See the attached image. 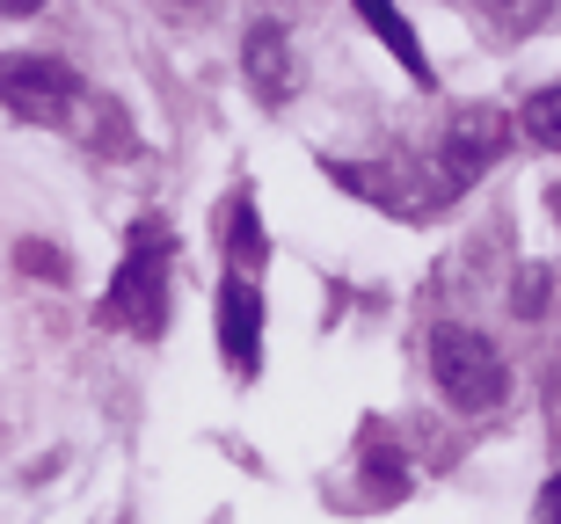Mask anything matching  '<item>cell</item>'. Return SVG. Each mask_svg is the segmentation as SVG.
<instances>
[{
    "mask_svg": "<svg viewBox=\"0 0 561 524\" xmlns=\"http://www.w3.org/2000/svg\"><path fill=\"white\" fill-rule=\"evenodd\" d=\"M431 379H437V394L453 400L459 416H489V408L511 394L503 350L481 336V328H467V321H437L431 328Z\"/></svg>",
    "mask_w": 561,
    "mask_h": 524,
    "instance_id": "6da1fadb",
    "label": "cell"
},
{
    "mask_svg": "<svg viewBox=\"0 0 561 524\" xmlns=\"http://www.w3.org/2000/svg\"><path fill=\"white\" fill-rule=\"evenodd\" d=\"M168 255H175V241H168V226L146 211L139 226H131V241H125L117 277H110L103 314L117 321V328H131V336H161L168 328Z\"/></svg>",
    "mask_w": 561,
    "mask_h": 524,
    "instance_id": "7a4b0ae2",
    "label": "cell"
},
{
    "mask_svg": "<svg viewBox=\"0 0 561 524\" xmlns=\"http://www.w3.org/2000/svg\"><path fill=\"white\" fill-rule=\"evenodd\" d=\"M219 357L233 379L263 372V284L241 270H227V284H219Z\"/></svg>",
    "mask_w": 561,
    "mask_h": 524,
    "instance_id": "3957f363",
    "label": "cell"
},
{
    "mask_svg": "<svg viewBox=\"0 0 561 524\" xmlns=\"http://www.w3.org/2000/svg\"><path fill=\"white\" fill-rule=\"evenodd\" d=\"M73 103V73L59 59H8V109L22 125H59Z\"/></svg>",
    "mask_w": 561,
    "mask_h": 524,
    "instance_id": "277c9868",
    "label": "cell"
},
{
    "mask_svg": "<svg viewBox=\"0 0 561 524\" xmlns=\"http://www.w3.org/2000/svg\"><path fill=\"white\" fill-rule=\"evenodd\" d=\"M241 59H249V81H255V95H271V103H285L291 73H285V30H277V22H255V30H249V44H241Z\"/></svg>",
    "mask_w": 561,
    "mask_h": 524,
    "instance_id": "5b68a950",
    "label": "cell"
},
{
    "mask_svg": "<svg viewBox=\"0 0 561 524\" xmlns=\"http://www.w3.org/2000/svg\"><path fill=\"white\" fill-rule=\"evenodd\" d=\"M357 15H365V30H373V37H387V51L401 59V73H409V81H416V88H437L431 59H423V37L394 15V8H379V0H373V8H357Z\"/></svg>",
    "mask_w": 561,
    "mask_h": 524,
    "instance_id": "8992f818",
    "label": "cell"
},
{
    "mask_svg": "<svg viewBox=\"0 0 561 524\" xmlns=\"http://www.w3.org/2000/svg\"><path fill=\"white\" fill-rule=\"evenodd\" d=\"M489 153H496V117H489V109H474V117H459V131H453L445 175H453V183H467L474 168H489Z\"/></svg>",
    "mask_w": 561,
    "mask_h": 524,
    "instance_id": "52a82bcc",
    "label": "cell"
},
{
    "mask_svg": "<svg viewBox=\"0 0 561 524\" xmlns=\"http://www.w3.org/2000/svg\"><path fill=\"white\" fill-rule=\"evenodd\" d=\"M227 270L263 277V226H255V205H249V197L227 211Z\"/></svg>",
    "mask_w": 561,
    "mask_h": 524,
    "instance_id": "ba28073f",
    "label": "cell"
},
{
    "mask_svg": "<svg viewBox=\"0 0 561 524\" xmlns=\"http://www.w3.org/2000/svg\"><path fill=\"white\" fill-rule=\"evenodd\" d=\"M518 125L533 131V139H540L547 153H561V81H554V88H540V95H525Z\"/></svg>",
    "mask_w": 561,
    "mask_h": 524,
    "instance_id": "9c48e42d",
    "label": "cell"
},
{
    "mask_svg": "<svg viewBox=\"0 0 561 524\" xmlns=\"http://www.w3.org/2000/svg\"><path fill=\"white\" fill-rule=\"evenodd\" d=\"M511 306H518V314H540V306H547V270H525V277H518V299H511Z\"/></svg>",
    "mask_w": 561,
    "mask_h": 524,
    "instance_id": "30bf717a",
    "label": "cell"
},
{
    "mask_svg": "<svg viewBox=\"0 0 561 524\" xmlns=\"http://www.w3.org/2000/svg\"><path fill=\"white\" fill-rule=\"evenodd\" d=\"M540 524H561V474L540 488Z\"/></svg>",
    "mask_w": 561,
    "mask_h": 524,
    "instance_id": "8fae6325",
    "label": "cell"
}]
</instances>
